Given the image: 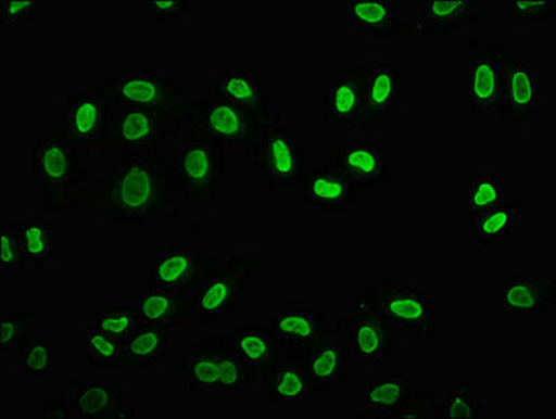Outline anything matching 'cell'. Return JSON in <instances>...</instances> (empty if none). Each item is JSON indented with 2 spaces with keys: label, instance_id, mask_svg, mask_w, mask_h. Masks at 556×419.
I'll return each mask as SVG.
<instances>
[{
  "label": "cell",
  "instance_id": "obj_17",
  "mask_svg": "<svg viewBox=\"0 0 556 419\" xmlns=\"http://www.w3.org/2000/svg\"><path fill=\"white\" fill-rule=\"evenodd\" d=\"M540 105L539 71L519 53L505 55V114L515 125H525Z\"/></svg>",
  "mask_w": 556,
  "mask_h": 419
},
{
  "label": "cell",
  "instance_id": "obj_36",
  "mask_svg": "<svg viewBox=\"0 0 556 419\" xmlns=\"http://www.w3.org/2000/svg\"><path fill=\"white\" fill-rule=\"evenodd\" d=\"M87 359L97 369H122L124 341L111 338L97 326L87 334Z\"/></svg>",
  "mask_w": 556,
  "mask_h": 419
},
{
  "label": "cell",
  "instance_id": "obj_10",
  "mask_svg": "<svg viewBox=\"0 0 556 419\" xmlns=\"http://www.w3.org/2000/svg\"><path fill=\"white\" fill-rule=\"evenodd\" d=\"M325 120L343 125L354 136H367L377 128L367 99V66H354L326 82Z\"/></svg>",
  "mask_w": 556,
  "mask_h": 419
},
{
  "label": "cell",
  "instance_id": "obj_21",
  "mask_svg": "<svg viewBox=\"0 0 556 419\" xmlns=\"http://www.w3.org/2000/svg\"><path fill=\"white\" fill-rule=\"evenodd\" d=\"M302 200L315 212H345L357 200L358 189L336 167H319L306 174L301 185Z\"/></svg>",
  "mask_w": 556,
  "mask_h": 419
},
{
  "label": "cell",
  "instance_id": "obj_29",
  "mask_svg": "<svg viewBox=\"0 0 556 419\" xmlns=\"http://www.w3.org/2000/svg\"><path fill=\"white\" fill-rule=\"evenodd\" d=\"M72 411L77 418L121 417L124 394L116 392L109 380H83L67 390Z\"/></svg>",
  "mask_w": 556,
  "mask_h": 419
},
{
  "label": "cell",
  "instance_id": "obj_42",
  "mask_svg": "<svg viewBox=\"0 0 556 419\" xmlns=\"http://www.w3.org/2000/svg\"><path fill=\"white\" fill-rule=\"evenodd\" d=\"M447 418H480V402L470 399V380H460L455 392L447 390Z\"/></svg>",
  "mask_w": 556,
  "mask_h": 419
},
{
  "label": "cell",
  "instance_id": "obj_43",
  "mask_svg": "<svg viewBox=\"0 0 556 419\" xmlns=\"http://www.w3.org/2000/svg\"><path fill=\"white\" fill-rule=\"evenodd\" d=\"M143 7L146 13L157 18V22L174 23L190 11L192 3L189 0H144Z\"/></svg>",
  "mask_w": 556,
  "mask_h": 419
},
{
  "label": "cell",
  "instance_id": "obj_9",
  "mask_svg": "<svg viewBox=\"0 0 556 419\" xmlns=\"http://www.w3.org/2000/svg\"><path fill=\"white\" fill-rule=\"evenodd\" d=\"M257 269L255 257L232 256L199 287L194 314L213 323L233 314L245 300L249 281Z\"/></svg>",
  "mask_w": 556,
  "mask_h": 419
},
{
  "label": "cell",
  "instance_id": "obj_25",
  "mask_svg": "<svg viewBox=\"0 0 556 419\" xmlns=\"http://www.w3.org/2000/svg\"><path fill=\"white\" fill-rule=\"evenodd\" d=\"M263 374L266 377L268 397L275 403H304L315 396L304 360L299 355H280Z\"/></svg>",
  "mask_w": 556,
  "mask_h": 419
},
{
  "label": "cell",
  "instance_id": "obj_6",
  "mask_svg": "<svg viewBox=\"0 0 556 419\" xmlns=\"http://www.w3.org/2000/svg\"><path fill=\"white\" fill-rule=\"evenodd\" d=\"M178 182L189 203L216 202L224 179V145L190 135L177 157Z\"/></svg>",
  "mask_w": 556,
  "mask_h": 419
},
{
  "label": "cell",
  "instance_id": "obj_31",
  "mask_svg": "<svg viewBox=\"0 0 556 419\" xmlns=\"http://www.w3.org/2000/svg\"><path fill=\"white\" fill-rule=\"evenodd\" d=\"M173 326L144 325L124 343L122 369H148L168 354Z\"/></svg>",
  "mask_w": 556,
  "mask_h": 419
},
{
  "label": "cell",
  "instance_id": "obj_38",
  "mask_svg": "<svg viewBox=\"0 0 556 419\" xmlns=\"http://www.w3.org/2000/svg\"><path fill=\"white\" fill-rule=\"evenodd\" d=\"M21 226L0 224V266L2 270H18L26 265Z\"/></svg>",
  "mask_w": 556,
  "mask_h": 419
},
{
  "label": "cell",
  "instance_id": "obj_23",
  "mask_svg": "<svg viewBox=\"0 0 556 419\" xmlns=\"http://www.w3.org/2000/svg\"><path fill=\"white\" fill-rule=\"evenodd\" d=\"M227 348L226 338L212 335L185 351L182 373L192 392H219L223 355Z\"/></svg>",
  "mask_w": 556,
  "mask_h": 419
},
{
  "label": "cell",
  "instance_id": "obj_3",
  "mask_svg": "<svg viewBox=\"0 0 556 419\" xmlns=\"http://www.w3.org/2000/svg\"><path fill=\"white\" fill-rule=\"evenodd\" d=\"M179 120L188 126L190 135L202 136L224 148L248 149L256 148L265 131L281 124L278 112L258 115L217 97L193 102L192 109Z\"/></svg>",
  "mask_w": 556,
  "mask_h": 419
},
{
  "label": "cell",
  "instance_id": "obj_19",
  "mask_svg": "<svg viewBox=\"0 0 556 419\" xmlns=\"http://www.w3.org/2000/svg\"><path fill=\"white\" fill-rule=\"evenodd\" d=\"M334 167L358 190H377L390 178L389 158L380 145H338Z\"/></svg>",
  "mask_w": 556,
  "mask_h": 419
},
{
  "label": "cell",
  "instance_id": "obj_13",
  "mask_svg": "<svg viewBox=\"0 0 556 419\" xmlns=\"http://www.w3.org/2000/svg\"><path fill=\"white\" fill-rule=\"evenodd\" d=\"M336 328L343 333L357 358L383 359L392 355L393 323L365 291L355 304L354 318L339 319Z\"/></svg>",
  "mask_w": 556,
  "mask_h": 419
},
{
  "label": "cell",
  "instance_id": "obj_40",
  "mask_svg": "<svg viewBox=\"0 0 556 419\" xmlns=\"http://www.w3.org/2000/svg\"><path fill=\"white\" fill-rule=\"evenodd\" d=\"M556 16L555 0H515L511 2V22L514 23H546Z\"/></svg>",
  "mask_w": 556,
  "mask_h": 419
},
{
  "label": "cell",
  "instance_id": "obj_14",
  "mask_svg": "<svg viewBox=\"0 0 556 419\" xmlns=\"http://www.w3.org/2000/svg\"><path fill=\"white\" fill-rule=\"evenodd\" d=\"M216 272V259L197 246H170L151 259L149 289H199Z\"/></svg>",
  "mask_w": 556,
  "mask_h": 419
},
{
  "label": "cell",
  "instance_id": "obj_27",
  "mask_svg": "<svg viewBox=\"0 0 556 419\" xmlns=\"http://www.w3.org/2000/svg\"><path fill=\"white\" fill-rule=\"evenodd\" d=\"M227 345L233 357L257 373H265L282 351L271 331L261 325H245L233 330L227 338Z\"/></svg>",
  "mask_w": 556,
  "mask_h": 419
},
{
  "label": "cell",
  "instance_id": "obj_7",
  "mask_svg": "<svg viewBox=\"0 0 556 419\" xmlns=\"http://www.w3.org/2000/svg\"><path fill=\"white\" fill-rule=\"evenodd\" d=\"M112 101L104 90L77 92L67 97L60 118V134L81 149H100L111 154L109 148Z\"/></svg>",
  "mask_w": 556,
  "mask_h": 419
},
{
  "label": "cell",
  "instance_id": "obj_41",
  "mask_svg": "<svg viewBox=\"0 0 556 419\" xmlns=\"http://www.w3.org/2000/svg\"><path fill=\"white\" fill-rule=\"evenodd\" d=\"M46 7V0H2L0 2V27L30 22Z\"/></svg>",
  "mask_w": 556,
  "mask_h": 419
},
{
  "label": "cell",
  "instance_id": "obj_18",
  "mask_svg": "<svg viewBox=\"0 0 556 419\" xmlns=\"http://www.w3.org/2000/svg\"><path fill=\"white\" fill-rule=\"evenodd\" d=\"M485 0H424L409 22V33H451L465 24L481 22L490 9Z\"/></svg>",
  "mask_w": 556,
  "mask_h": 419
},
{
  "label": "cell",
  "instance_id": "obj_26",
  "mask_svg": "<svg viewBox=\"0 0 556 419\" xmlns=\"http://www.w3.org/2000/svg\"><path fill=\"white\" fill-rule=\"evenodd\" d=\"M403 3L399 0H348L345 21L359 31L390 37L409 33V22H399Z\"/></svg>",
  "mask_w": 556,
  "mask_h": 419
},
{
  "label": "cell",
  "instance_id": "obj_33",
  "mask_svg": "<svg viewBox=\"0 0 556 419\" xmlns=\"http://www.w3.org/2000/svg\"><path fill=\"white\" fill-rule=\"evenodd\" d=\"M21 230L27 263L43 267L56 256V227L52 223L31 217L21 224Z\"/></svg>",
  "mask_w": 556,
  "mask_h": 419
},
{
  "label": "cell",
  "instance_id": "obj_34",
  "mask_svg": "<svg viewBox=\"0 0 556 419\" xmlns=\"http://www.w3.org/2000/svg\"><path fill=\"white\" fill-rule=\"evenodd\" d=\"M96 326L111 338L125 343L136 330L144 326V321L140 318L135 301H131L102 306Z\"/></svg>",
  "mask_w": 556,
  "mask_h": 419
},
{
  "label": "cell",
  "instance_id": "obj_28",
  "mask_svg": "<svg viewBox=\"0 0 556 419\" xmlns=\"http://www.w3.org/2000/svg\"><path fill=\"white\" fill-rule=\"evenodd\" d=\"M367 99L377 126L402 104L403 75L394 63L377 62L367 66Z\"/></svg>",
  "mask_w": 556,
  "mask_h": 419
},
{
  "label": "cell",
  "instance_id": "obj_44",
  "mask_svg": "<svg viewBox=\"0 0 556 419\" xmlns=\"http://www.w3.org/2000/svg\"><path fill=\"white\" fill-rule=\"evenodd\" d=\"M41 417L72 418V408L67 390L60 394V399L55 403L42 404Z\"/></svg>",
  "mask_w": 556,
  "mask_h": 419
},
{
  "label": "cell",
  "instance_id": "obj_16",
  "mask_svg": "<svg viewBox=\"0 0 556 419\" xmlns=\"http://www.w3.org/2000/svg\"><path fill=\"white\" fill-rule=\"evenodd\" d=\"M555 300V279H541L529 271L502 281L494 308L502 315H541L549 310Z\"/></svg>",
  "mask_w": 556,
  "mask_h": 419
},
{
  "label": "cell",
  "instance_id": "obj_1",
  "mask_svg": "<svg viewBox=\"0 0 556 419\" xmlns=\"http://www.w3.org/2000/svg\"><path fill=\"white\" fill-rule=\"evenodd\" d=\"M170 163L157 153H125L119 164L101 174L92 203L118 224H144L167 213Z\"/></svg>",
  "mask_w": 556,
  "mask_h": 419
},
{
  "label": "cell",
  "instance_id": "obj_22",
  "mask_svg": "<svg viewBox=\"0 0 556 419\" xmlns=\"http://www.w3.org/2000/svg\"><path fill=\"white\" fill-rule=\"evenodd\" d=\"M199 289H149L135 304L144 325L175 326L194 314Z\"/></svg>",
  "mask_w": 556,
  "mask_h": 419
},
{
  "label": "cell",
  "instance_id": "obj_5",
  "mask_svg": "<svg viewBox=\"0 0 556 419\" xmlns=\"http://www.w3.org/2000/svg\"><path fill=\"white\" fill-rule=\"evenodd\" d=\"M505 47L488 34L471 40L466 92L468 110L482 124H501L505 114Z\"/></svg>",
  "mask_w": 556,
  "mask_h": 419
},
{
  "label": "cell",
  "instance_id": "obj_32",
  "mask_svg": "<svg viewBox=\"0 0 556 419\" xmlns=\"http://www.w3.org/2000/svg\"><path fill=\"white\" fill-rule=\"evenodd\" d=\"M413 383L402 374H383L369 380L367 388L361 390L359 399L364 411L370 416H394L409 399Z\"/></svg>",
  "mask_w": 556,
  "mask_h": 419
},
{
  "label": "cell",
  "instance_id": "obj_20",
  "mask_svg": "<svg viewBox=\"0 0 556 419\" xmlns=\"http://www.w3.org/2000/svg\"><path fill=\"white\" fill-rule=\"evenodd\" d=\"M268 330L282 350H300L318 343L326 334L324 315L306 306L285 304L268 318Z\"/></svg>",
  "mask_w": 556,
  "mask_h": 419
},
{
  "label": "cell",
  "instance_id": "obj_2",
  "mask_svg": "<svg viewBox=\"0 0 556 419\" xmlns=\"http://www.w3.org/2000/svg\"><path fill=\"white\" fill-rule=\"evenodd\" d=\"M34 179L42 185L46 206L50 212L76 207L94 196L89 170L80 167V149L70 139L48 134L33 145Z\"/></svg>",
  "mask_w": 556,
  "mask_h": 419
},
{
  "label": "cell",
  "instance_id": "obj_15",
  "mask_svg": "<svg viewBox=\"0 0 556 419\" xmlns=\"http://www.w3.org/2000/svg\"><path fill=\"white\" fill-rule=\"evenodd\" d=\"M348 340L336 328L326 331L318 343L300 350H287V353L299 355L304 360L312 386L318 393L336 386L348 377Z\"/></svg>",
  "mask_w": 556,
  "mask_h": 419
},
{
  "label": "cell",
  "instance_id": "obj_37",
  "mask_svg": "<svg viewBox=\"0 0 556 419\" xmlns=\"http://www.w3.org/2000/svg\"><path fill=\"white\" fill-rule=\"evenodd\" d=\"M506 200L504 180L495 177H478L471 180L467 193L466 213L470 216L500 206Z\"/></svg>",
  "mask_w": 556,
  "mask_h": 419
},
{
  "label": "cell",
  "instance_id": "obj_24",
  "mask_svg": "<svg viewBox=\"0 0 556 419\" xmlns=\"http://www.w3.org/2000/svg\"><path fill=\"white\" fill-rule=\"evenodd\" d=\"M214 97L239 109L265 115L268 110V94L263 82L249 67H223L213 79Z\"/></svg>",
  "mask_w": 556,
  "mask_h": 419
},
{
  "label": "cell",
  "instance_id": "obj_35",
  "mask_svg": "<svg viewBox=\"0 0 556 419\" xmlns=\"http://www.w3.org/2000/svg\"><path fill=\"white\" fill-rule=\"evenodd\" d=\"M23 372L42 380L55 372L56 351L43 335L31 334L18 345Z\"/></svg>",
  "mask_w": 556,
  "mask_h": 419
},
{
  "label": "cell",
  "instance_id": "obj_45",
  "mask_svg": "<svg viewBox=\"0 0 556 419\" xmlns=\"http://www.w3.org/2000/svg\"><path fill=\"white\" fill-rule=\"evenodd\" d=\"M394 418H424L427 417V408L424 404L407 402L394 414Z\"/></svg>",
  "mask_w": 556,
  "mask_h": 419
},
{
  "label": "cell",
  "instance_id": "obj_11",
  "mask_svg": "<svg viewBox=\"0 0 556 419\" xmlns=\"http://www.w3.org/2000/svg\"><path fill=\"white\" fill-rule=\"evenodd\" d=\"M175 120L179 119L165 112L114 104L110 118V153L115 145L125 153H155L170 134Z\"/></svg>",
  "mask_w": 556,
  "mask_h": 419
},
{
  "label": "cell",
  "instance_id": "obj_39",
  "mask_svg": "<svg viewBox=\"0 0 556 419\" xmlns=\"http://www.w3.org/2000/svg\"><path fill=\"white\" fill-rule=\"evenodd\" d=\"M31 314L27 312H12V314L0 315L2 321V341H0V350L2 353H11L13 348L33 334Z\"/></svg>",
  "mask_w": 556,
  "mask_h": 419
},
{
  "label": "cell",
  "instance_id": "obj_12",
  "mask_svg": "<svg viewBox=\"0 0 556 419\" xmlns=\"http://www.w3.org/2000/svg\"><path fill=\"white\" fill-rule=\"evenodd\" d=\"M365 292L393 325L416 335L437 334V306L422 290L396 282H374Z\"/></svg>",
  "mask_w": 556,
  "mask_h": 419
},
{
  "label": "cell",
  "instance_id": "obj_4",
  "mask_svg": "<svg viewBox=\"0 0 556 419\" xmlns=\"http://www.w3.org/2000/svg\"><path fill=\"white\" fill-rule=\"evenodd\" d=\"M114 104L135 105L182 118L192 109V96L157 67L138 66L101 81Z\"/></svg>",
  "mask_w": 556,
  "mask_h": 419
},
{
  "label": "cell",
  "instance_id": "obj_30",
  "mask_svg": "<svg viewBox=\"0 0 556 419\" xmlns=\"http://www.w3.org/2000/svg\"><path fill=\"white\" fill-rule=\"evenodd\" d=\"M525 216L523 204L505 200L500 206L471 216L468 227L481 246H496L514 236L517 227L523 223Z\"/></svg>",
  "mask_w": 556,
  "mask_h": 419
},
{
  "label": "cell",
  "instance_id": "obj_8",
  "mask_svg": "<svg viewBox=\"0 0 556 419\" xmlns=\"http://www.w3.org/2000/svg\"><path fill=\"white\" fill-rule=\"evenodd\" d=\"M255 167L271 190L296 189L305 177L304 145L290 125L263 134L256 145Z\"/></svg>",
  "mask_w": 556,
  "mask_h": 419
}]
</instances>
